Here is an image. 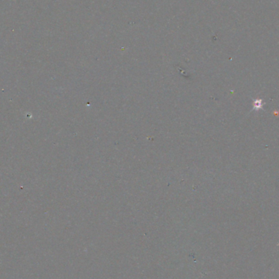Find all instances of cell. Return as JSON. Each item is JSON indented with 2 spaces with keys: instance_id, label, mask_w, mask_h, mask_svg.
Returning a JSON list of instances; mask_svg holds the SVG:
<instances>
[{
  "instance_id": "6da1fadb",
  "label": "cell",
  "mask_w": 279,
  "mask_h": 279,
  "mask_svg": "<svg viewBox=\"0 0 279 279\" xmlns=\"http://www.w3.org/2000/svg\"><path fill=\"white\" fill-rule=\"evenodd\" d=\"M264 103L261 100H255L253 102V110H259L263 109Z\"/></svg>"
}]
</instances>
